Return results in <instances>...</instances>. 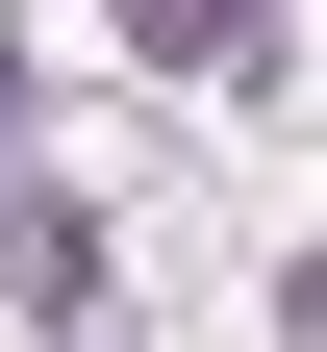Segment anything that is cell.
<instances>
[{"label": "cell", "mask_w": 327, "mask_h": 352, "mask_svg": "<svg viewBox=\"0 0 327 352\" xmlns=\"http://www.w3.org/2000/svg\"><path fill=\"white\" fill-rule=\"evenodd\" d=\"M126 25H151V51H252V0H126Z\"/></svg>", "instance_id": "obj_2"}, {"label": "cell", "mask_w": 327, "mask_h": 352, "mask_svg": "<svg viewBox=\"0 0 327 352\" xmlns=\"http://www.w3.org/2000/svg\"><path fill=\"white\" fill-rule=\"evenodd\" d=\"M76 277V227H51V201H0V302H51Z\"/></svg>", "instance_id": "obj_1"}]
</instances>
